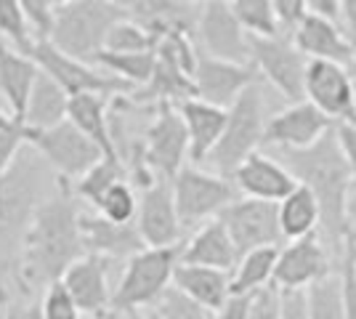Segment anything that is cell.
Segmentation results:
<instances>
[{
    "label": "cell",
    "mask_w": 356,
    "mask_h": 319,
    "mask_svg": "<svg viewBox=\"0 0 356 319\" xmlns=\"http://www.w3.org/2000/svg\"><path fill=\"white\" fill-rule=\"evenodd\" d=\"M96 67H102L115 77L125 80L128 85H134L136 91L144 88L154 69H157V51H138V54H115V51H102L96 61Z\"/></svg>",
    "instance_id": "32"
},
{
    "label": "cell",
    "mask_w": 356,
    "mask_h": 319,
    "mask_svg": "<svg viewBox=\"0 0 356 319\" xmlns=\"http://www.w3.org/2000/svg\"><path fill=\"white\" fill-rule=\"evenodd\" d=\"M309 8H312V14H322L341 24V0H309Z\"/></svg>",
    "instance_id": "50"
},
{
    "label": "cell",
    "mask_w": 356,
    "mask_h": 319,
    "mask_svg": "<svg viewBox=\"0 0 356 319\" xmlns=\"http://www.w3.org/2000/svg\"><path fill=\"white\" fill-rule=\"evenodd\" d=\"M348 247H351V245H348ZM351 250H354V247H351ZM354 279H356V250H354Z\"/></svg>",
    "instance_id": "57"
},
{
    "label": "cell",
    "mask_w": 356,
    "mask_h": 319,
    "mask_svg": "<svg viewBox=\"0 0 356 319\" xmlns=\"http://www.w3.org/2000/svg\"><path fill=\"white\" fill-rule=\"evenodd\" d=\"M252 298H255V293H232L226 298V304L216 314H210V319H248L252 309Z\"/></svg>",
    "instance_id": "45"
},
{
    "label": "cell",
    "mask_w": 356,
    "mask_h": 319,
    "mask_svg": "<svg viewBox=\"0 0 356 319\" xmlns=\"http://www.w3.org/2000/svg\"><path fill=\"white\" fill-rule=\"evenodd\" d=\"M30 317V309H22V306H11L6 319H27Z\"/></svg>",
    "instance_id": "52"
},
{
    "label": "cell",
    "mask_w": 356,
    "mask_h": 319,
    "mask_svg": "<svg viewBox=\"0 0 356 319\" xmlns=\"http://www.w3.org/2000/svg\"><path fill=\"white\" fill-rule=\"evenodd\" d=\"M194 99H202L208 104L229 106L237 101L250 85L261 83V75L252 64H237V61L213 59L200 51V61L194 67Z\"/></svg>",
    "instance_id": "17"
},
{
    "label": "cell",
    "mask_w": 356,
    "mask_h": 319,
    "mask_svg": "<svg viewBox=\"0 0 356 319\" xmlns=\"http://www.w3.org/2000/svg\"><path fill=\"white\" fill-rule=\"evenodd\" d=\"M335 128H338V138H341L343 154H346V163H348L356 189V125H335Z\"/></svg>",
    "instance_id": "47"
},
{
    "label": "cell",
    "mask_w": 356,
    "mask_h": 319,
    "mask_svg": "<svg viewBox=\"0 0 356 319\" xmlns=\"http://www.w3.org/2000/svg\"><path fill=\"white\" fill-rule=\"evenodd\" d=\"M128 167L120 157H104L99 160L96 165L90 167L88 173H83L77 181H74V197L88 202L90 208H96L106 192L120 181H128Z\"/></svg>",
    "instance_id": "34"
},
{
    "label": "cell",
    "mask_w": 356,
    "mask_h": 319,
    "mask_svg": "<svg viewBox=\"0 0 356 319\" xmlns=\"http://www.w3.org/2000/svg\"><path fill=\"white\" fill-rule=\"evenodd\" d=\"M157 38L149 30H144L138 22L122 16L118 24L106 35L104 51H115V54H138V51H154Z\"/></svg>",
    "instance_id": "37"
},
{
    "label": "cell",
    "mask_w": 356,
    "mask_h": 319,
    "mask_svg": "<svg viewBox=\"0 0 356 319\" xmlns=\"http://www.w3.org/2000/svg\"><path fill=\"white\" fill-rule=\"evenodd\" d=\"M115 3H118V0H115Z\"/></svg>",
    "instance_id": "60"
},
{
    "label": "cell",
    "mask_w": 356,
    "mask_h": 319,
    "mask_svg": "<svg viewBox=\"0 0 356 319\" xmlns=\"http://www.w3.org/2000/svg\"><path fill=\"white\" fill-rule=\"evenodd\" d=\"M348 72H351V77H354V83H356V46H354V56L348 61Z\"/></svg>",
    "instance_id": "53"
},
{
    "label": "cell",
    "mask_w": 356,
    "mask_h": 319,
    "mask_svg": "<svg viewBox=\"0 0 356 319\" xmlns=\"http://www.w3.org/2000/svg\"><path fill=\"white\" fill-rule=\"evenodd\" d=\"M306 101L325 112L335 125H356V83L346 64L309 61Z\"/></svg>",
    "instance_id": "14"
},
{
    "label": "cell",
    "mask_w": 356,
    "mask_h": 319,
    "mask_svg": "<svg viewBox=\"0 0 356 319\" xmlns=\"http://www.w3.org/2000/svg\"><path fill=\"white\" fill-rule=\"evenodd\" d=\"M64 3H72V0H51V6H54V8H59V6H64Z\"/></svg>",
    "instance_id": "56"
},
{
    "label": "cell",
    "mask_w": 356,
    "mask_h": 319,
    "mask_svg": "<svg viewBox=\"0 0 356 319\" xmlns=\"http://www.w3.org/2000/svg\"><path fill=\"white\" fill-rule=\"evenodd\" d=\"M303 293H306L309 319H346V293H343L341 266L322 279H316Z\"/></svg>",
    "instance_id": "33"
},
{
    "label": "cell",
    "mask_w": 356,
    "mask_h": 319,
    "mask_svg": "<svg viewBox=\"0 0 356 319\" xmlns=\"http://www.w3.org/2000/svg\"><path fill=\"white\" fill-rule=\"evenodd\" d=\"M30 141V128L22 117H16L8 106L0 101V173H6L8 165L22 154Z\"/></svg>",
    "instance_id": "36"
},
{
    "label": "cell",
    "mask_w": 356,
    "mask_h": 319,
    "mask_svg": "<svg viewBox=\"0 0 356 319\" xmlns=\"http://www.w3.org/2000/svg\"><path fill=\"white\" fill-rule=\"evenodd\" d=\"M248 319H282V290L274 285L258 290Z\"/></svg>",
    "instance_id": "43"
},
{
    "label": "cell",
    "mask_w": 356,
    "mask_h": 319,
    "mask_svg": "<svg viewBox=\"0 0 356 319\" xmlns=\"http://www.w3.org/2000/svg\"><path fill=\"white\" fill-rule=\"evenodd\" d=\"M160 319H210V311H205L200 304H194L192 298H186L181 290L170 288L163 298L154 304Z\"/></svg>",
    "instance_id": "41"
},
{
    "label": "cell",
    "mask_w": 356,
    "mask_h": 319,
    "mask_svg": "<svg viewBox=\"0 0 356 319\" xmlns=\"http://www.w3.org/2000/svg\"><path fill=\"white\" fill-rule=\"evenodd\" d=\"M181 261L184 263H197V266H210V269H223L234 272L239 261V250L232 234L226 231L221 218H213L208 224L194 229V234L181 245Z\"/></svg>",
    "instance_id": "23"
},
{
    "label": "cell",
    "mask_w": 356,
    "mask_h": 319,
    "mask_svg": "<svg viewBox=\"0 0 356 319\" xmlns=\"http://www.w3.org/2000/svg\"><path fill=\"white\" fill-rule=\"evenodd\" d=\"M70 120L93 138L106 157H118L115 136H112V117L104 93H77L70 99Z\"/></svg>",
    "instance_id": "28"
},
{
    "label": "cell",
    "mask_w": 356,
    "mask_h": 319,
    "mask_svg": "<svg viewBox=\"0 0 356 319\" xmlns=\"http://www.w3.org/2000/svg\"><path fill=\"white\" fill-rule=\"evenodd\" d=\"M239 22L250 35H280V22L274 14L271 0H229Z\"/></svg>",
    "instance_id": "38"
},
{
    "label": "cell",
    "mask_w": 356,
    "mask_h": 319,
    "mask_svg": "<svg viewBox=\"0 0 356 319\" xmlns=\"http://www.w3.org/2000/svg\"><path fill=\"white\" fill-rule=\"evenodd\" d=\"M93 211H99L104 218L115 221V224H136V215H138V192L128 181H120L106 192L104 197H102V202Z\"/></svg>",
    "instance_id": "39"
},
{
    "label": "cell",
    "mask_w": 356,
    "mask_h": 319,
    "mask_svg": "<svg viewBox=\"0 0 356 319\" xmlns=\"http://www.w3.org/2000/svg\"><path fill=\"white\" fill-rule=\"evenodd\" d=\"M176 106L181 112V117H184L186 133H189L192 163H208V157L213 154V149L218 147V141L223 136L229 109L208 104L202 99H186V101H181Z\"/></svg>",
    "instance_id": "24"
},
{
    "label": "cell",
    "mask_w": 356,
    "mask_h": 319,
    "mask_svg": "<svg viewBox=\"0 0 356 319\" xmlns=\"http://www.w3.org/2000/svg\"><path fill=\"white\" fill-rule=\"evenodd\" d=\"M330 272H335L332 256H330V247L322 240V234L316 231V234L300 237V240H290L284 247H280V259H277V269H274V288L306 290Z\"/></svg>",
    "instance_id": "16"
},
{
    "label": "cell",
    "mask_w": 356,
    "mask_h": 319,
    "mask_svg": "<svg viewBox=\"0 0 356 319\" xmlns=\"http://www.w3.org/2000/svg\"><path fill=\"white\" fill-rule=\"evenodd\" d=\"M181 263V245L170 247H144L125 261L122 277L115 285L112 314H128L134 309L154 306L173 288V274Z\"/></svg>",
    "instance_id": "6"
},
{
    "label": "cell",
    "mask_w": 356,
    "mask_h": 319,
    "mask_svg": "<svg viewBox=\"0 0 356 319\" xmlns=\"http://www.w3.org/2000/svg\"><path fill=\"white\" fill-rule=\"evenodd\" d=\"M80 234L86 253H96L109 261H128L147 247L136 224H115L99 211L80 213Z\"/></svg>",
    "instance_id": "21"
},
{
    "label": "cell",
    "mask_w": 356,
    "mask_h": 319,
    "mask_svg": "<svg viewBox=\"0 0 356 319\" xmlns=\"http://www.w3.org/2000/svg\"><path fill=\"white\" fill-rule=\"evenodd\" d=\"M287 170L296 176L298 183L309 186L322 208V227L319 234L327 247H335L343 256V227H346V205L354 192V179L343 154L338 128L319 138L306 149H277Z\"/></svg>",
    "instance_id": "2"
},
{
    "label": "cell",
    "mask_w": 356,
    "mask_h": 319,
    "mask_svg": "<svg viewBox=\"0 0 356 319\" xmlns=\"http://www.w3.org/2000/svg\"><path fill=\"white\" fill-rule=\"evenodd\" d=\"M290 38L309 61H335L348 67V61L354 56V43L346 30L338 22L322 14H309Z\"/></svg>",
    "instance_id": "22"
},
{
    "label": "cell",
    "mask_w": 356,
    "mask_h": 319,
    "mask_svg": "<svg viewBox=\"0 0 356 319\" xmlns=\"http://www.w3.org/2000/svg\"><path fill=\"white\" fill-rule=\"evenodd\" d=\"M38 311H40L43 319H83L80 306L74 304L72 293L67 290V285H64L61 279L51 282V285L43 290Z\"/></svg>",
    "instance_id": "40"
},
{
    "label": "cell",
    "mask_w": 356,
    "mask_h": 319,
    "mask_svg": "<svg viewBox=\"0 0 356 319\" xmlns=\"http://www.w3.org/2000/svg\"><path fill=\"white\" fill-rule=\"evenodd\" d=\"M136 229L144 237L147 247H170L181 245V218H178L176 197H173V181L154 179V181L138 189V215Z\"/></svg>",
    "instance_id": "15"
},
{
    "label": "cell",
    "mask_w": 356,
    "mask_h": 319,
    "mask_svg": "<svg viewBox=\"0 0 356 319\" xmlns=\"http://www.w3.org/2000/svg\"><path fill=\"white\" fill-rule=\"evenodd\" d=\"M223 3H229V0H223Z\"/></svg>",
    "instance_id": "58"
},
{
    "label": "cell",
    "mask_w": 356,
    "mask_h": 319,
    "mask_svg": "<svg viewBox=\"0 0 356 319\" xmlns=\"http://www.w3.org/2000/svg\"><path fill=\"white\" fill-rule=\"evenodd\" d=\"M250 61L261 80H266L287 104L306 99L309 59L298 51L290 35H250Z\"/></svg>",
    "instance_id": "7"
},
{
    "label": "cell",
    "mask_w": 356,
    "mask_h": 319,
    "mask_svg": "<svg viewBox=\"0 0 356 319\" xmlns=\"http://www.w3.org/2000/svg\"><path fill=\"white\" fill-rule=\"evenodd\" d=\"M226 231L237 245L239 256L250 253L255 247H268V245H282V229H280V208L277 202L268 199L237 197L229 202L218 215Z\"/></svg>",
    "instance_id": "13"
},
{
    "label": "cell",
    "mask_w": 356,
    "mask_h": 319,
    "mask_svg": "<svg viewBox=\"0 0 356 319\" xmlns=\"http://www.w3.org/2000/svg\"><path fill=\"white\" fill-rule=\"evenodd\" d=\"M341 24L356 46V0H341Z\"/></svg>",
    "instance_id": "49"
},
{
    "label": "cell",
    "mask_w": 356,
    "mask_h": 319,
    "mask_svg": "<svg viewBox=\"0 0 356 319\" xmlns=\"http://www.w3.org/2000/svg\"><path fill=\"white\" fill-rule=\"evenodd\" d=\"M0 35L24 54L38 40V35L30 24V16L22 8L19 0H0Z\"/></svg>",
    "instance_id": "35"
},
{
    "label": "cell",
    "mask_w": 356,
    "mask_h": 319,
    "mask_svg": "<svg viewBox=\"0 0 356 319\" xmlns=\"http://www.w3.org/2000/svg\"><path fill=\"white\" fill-rule=\"evenodd\" d=\"M118 6L125 11L128 19L138 22L154 38L173 30L192 32L197 22V14H192L194 6H184L178 0H118Z\"/></svg>",
    "instance_id": "27"
},
{
    "label": "cell",
    "mask_w": 356,
    "mask_h": 319,
    "mask_svg": "<svg viewBox=\"0 0 356 319\" xmlns=\"http://www.w3.org/2000/svg\"><path fill=\"white\" fill-rule=\"evenodd\" d=\"M197 43L200 51L213 59L252 64L250 61V32L239 22L234 8L223 0H205L197 8Z\"/></svg>",
    "instance_id": "12"
},
{
    "label": "cell",
    "mask_w": 356,
    "mask_h": 319,
    "mask_svg": "<svg viewBox=\"0 0 356 319\" xmlns=\"http://www.w3.org/2000/svg\"><path fill=\"white\" fill-rule=\"evenodd\" d=\"M277 259H280V245L255 247L250 253L239 256L237 266L232 272V293H258L274 285Z\"/></svg>",
    "instance_id": "31"
},
{
    "label": "cell",
    "mask_w": 356,
    "mask_h": 319,
    "mask_svg": "<svg viewBox=\"0 0 356 319\" xmlns=\"http://www.w3.org/2000/svg\"><path fill=\"white\" fill-rule=\"evenodd\" d=\"M106 319H112V317H106Z\"/></svg>",
    "instance_id": "59"
},
{
    "label": "cell",
    "mask_w": 356,
    "mask_h": 319,
    "mask_svg": "<svg viewBox=\"0 0 356 319\" xmlns=\"http://www.w3.org/2000/svg\"><path fill=\"white\" fill-rule=\"evenodd\" d=\"M38 75H40V67L32 56L14 46L0 43V99L22 120H24Z\"/></svg>",
    "instance_id": "25"
},
{
    "label": "cell",
    "mask_w": 356,
    "mask_h": 319,
    "mask_svg": "<svg viewBox=\"0 0 356 319\" xmlns=\"http://www.w3.org/2000/svg\"><path fill=\"white\" fill-rule=\"evenodd\" d=\"M268 117L271 115L266 112L264 88H261V83H255V85H250L248 91L239 96L234 104L229 106L223 136L218 141V147L213 149V154L208 157L213 173H221L226 179H232V173L250 154L261 152Z\"/></svg>",
    "instance_id": "5"
},
{
    "label": "cell",
    "mask_w": 356,
    "mask_h": 319,
    "mask_svg": "<svg viewBox=\"0 0 356 319\" xmlns=\"http://www.w3.org/2000/svg\"><path fill=\"white\" fill-rule=\"evenodd\" d=\"M27 144L43 157L45 163L51 165V170L59 179H64V181L80 179L99 160L106 157L102 152V147L93 138L86 136L70 117L59 122V125H54V128L30 131V141Z\"/></svg>",
    "instance_id": "10"
},
{
    "label": "cell",
    "mask_w": 356,
    "mask_h": 319,
    "mask_svg": "<svg viewBox=\"0 0 356 319\" xmlns=\"http://www.w3.org/2000/svg\"><path fill=\"white\" fill-rule=\"evenodd\" d=\"M277 208H280V229H282L284 243L316 234L322 227V208L312 189L303 183H298L287 197L280 199Z\"/></svg>",
    "instance_id": "30"
},
{
    "label": "cell",
    "mask_w": 356,
    "mask_h": 319,
    "mask_svg": "<svg viewBox=\"0 0 356 319\" xmlns=\"http://www.w3.org/2000/svg\"><path fill=\"white\" fill-rule=\"evenodd\" d=\"M27 56L38 61V67L48 72L59 83L64 91L70 96H77V93H104V96H128L134 93L136 88L128 85L125 80L115 77L112 72H106L96 64H88V61L72 59L70 54H64L54 46L48 38H38L32 48L27 51Z\"/></svg>",
    "instance_id": "9"
},
{
    "label": "cell",
    "mask_w": 356,
    "mask_h": 319,
    "mask_svg": "<svg viewBox=\"0 0 356 319\" xmlns=\"http://www.w3.org/2000/svg\"><path fill=\"white\" fill-rule=\"evenodd\" d=\"M186 160H192L189 133L178 106L157 104L154 117L144 131V163L154 176L173 181L181 167H186Z\"/></svg>",
    "instance_id": "11"
},
{
    "label": "cell",
    "mask_w": 356,
    "mask_h": 319,
    "mask_svg": "<svg viewBox=\"0 0 356 319\" xmlns=\"http://www.w3.org/2000/svg\"><path fill=\"white\" fill-rule=\"evenodd\" d=\"M173 197H176L181 227L186 231V229H197L218 218L223 208L239 197V192L234 181L221 173L186 165L173 179Z\"/></svg>",
    "instance_id": "8"
},
{
    "label": "cell",
    "mask_w": 356,
    "mask_h": 319,
    "mask_svg": "<svg viewBox=\"0 0 356 319\" xmlns=\"http://www.w3.org/2000/svg\"><path fill=\"white\" fill-rule=\"evenodd\" d=\"M109 263L112 261L96 253H86L64 272L61 282L72 293L74 304L83 314L93 319H106L112 314V295L115 288L109 285Z\"/></svg>",
    "instance_id": "19"
},
{
    "label": "cell",
    "mask_w": 356,
    "mask_h": 319,
    "mask_svg": "<svg viewBox=\"0 0 356 319\" xmlns=\"http://www.w3.org/2000/svg\"><path fill=\"white\" fill-rule=\"evenodd\" d=\"M173 288L181 290L186 298H192L194 304H200L205 311L216 314L232 295V272L181 261L173 274Z\"/></svg>",
    "instance_id": "26"
},
{
    "label": "cell",
    "mask_w": 356,
    "mask_h": 319,
    "mask_svg": "<svg viewBox=\"0 0 356 319\" xmlns=\"http://www.w3.org/2000/svg\"><path fill=\"white\" fill-rule=\"evenodd\" d=\"M343 245H351L356 250V189L346 205V227H343Z\"/></svg>",
    "instance_id": "48"
},
{
    "label": "cell",
    "mask_w": 356,
    "mask_h": 319,
    "mask_svg": "<svg viewBox=\"0 0 356 319\" xmlns=\"http://www.w3.org/2000/svg\"><path fill=\"white\" fill-rule=\"evenodd\" d=\"M125 16L115 0H72L54 8L48 40L72 59L93 64L104 51L106 35Z\"/></svg>",
    "instance_id": "4"
},
{
    "label": "cell",
    "mask_w": 356,
    "mask_h": 319,
    "mask_svg": "<svg viewBox=\"0 0 356 319\" xmlns=\"http://www.w3.org/2000/svg\"><path fill=\"white\" fill-rule=\"evenodd\" d=\"M22 8L30 16V24L38 38H48L54 27V6L51 0H19Z\"/></svg>",
    "instance_id": "44"
},
{
    "label": "cell",
    "mask_w": 356,
    "mask_h": 319,
    "mask_svg": "<svg viewBox=\"0 0 356 319\" xmlns=\"http://www.w3.org/2000/svg\"><path fill=\"white\" fill-rule=\"evenodd\" d=\"M70 93L61 88L54 77L40 69L30 93V104L24 112V122L30 131H45L54 128L70 117Z\"/></svg>",
    "instance_id": "29"
},
{
    "label": "cell",
    "mask_w": 356,
    "mask_h": 319,
    "mask_svg": "<svg viewBox=\"0 0 356 319\" xmlns=\"http://www.w3.org/2000/svg\"><path fill=\"white\" fill-rule=\"evenodd\" d=\"M51 165L30 144L0 173V259L19 256L22 240L30 229L38 208L51 197V183H56Z\"/></svg>",
    "instance_id": "3"
},
{
    "label": "cell",
    "mask_w": 356,
    "mask_h": 319,
    "mask_svg": "<svg viewBox=\"0 0 356 319\" xmlns=\"http://www.w3.org/2000/svg\"><path fill=\"white\" fill-rule=\"evenodd\" d=\"M125 319H160L157 314V309L154 306H147V309H134V311H128V314H122Z\"/></svg>",
    "instance_id": "51"
},
{
    "label": "cell",
    "mask_w": 356,
    "mask_h": 319,
    "mask_svg": "<svg viewBox=\"0 0 356 319\" xmlns=\"http://www.w3.org/2000/svg\"><path fill=\"white\" fill-rule=\"evenodd\" d=\"M335 122L319 112L312 101H296L268 117L264 147L268 149H306L330 133Z\"/></svg>",
    "instance_id": "18"
},
{
    "label": "cell",
    "mask_w": 356,
    "mask_h": 319,
    "mask_svg": "<svg viewBox=\"0 0 356 319\" xmlns=\"http://www.w3.org/2000/svg\"><path fill=\"white\" fill-rule=\"evenodd\" d=\"M178 3H184V6H194V8H197V6H202L205 0H178Z\"/></svg>",
    "instance_id": "54"
},
{
    "label": "cell",
    "mask_w": 356,
    "mask_h": 319,
    "mask_svg": "<svg viewBox=\"0 0 356 319\" xmlns=\"http://www.w3.org/2000/svg\"><path fill=\"white\" fill-rule=\"evenodd\" d=\"M271 6H274L280 30H282L284 35H293V30H296L298 24L312 14L309 0H271Z\"/></svg>",
    "instance_id": "42"
},
{
    "label": "cell",
    "mask_w": 356,
    "mask_h": 319,
    "mask_svg": "<svg viewBox=\"0 0 356 319\" xmlns=\"http://www.w3.org/2000/svg\"><path fill=\"white\" fill-rule=\"evenodd\" d=\"M232 181L237 186L239 197L268 199L280 202L298 186L296 176L287 170L280 157L255 152L232 173Z\"/></svg>",
    "instance_id": "20"
},
{
    "label": "cell",
    "mask_w": 356,
    "mask_h": 319,
    "mask_svg": "<svg viewBox=\"0 0 356 319\" xmlns=\"http://www.w3.org/2000/svg\"><path fill=\"white\" fill-rule=\"evenodd\" d=\"M27 319H43L40 317V311H38V306H35V309H30V317Z\"/></svg>",
    "instance_id": "55"
},
{
    "label": "cell",
    "mask_w": 356,
    "mask_h": 319,
    "mask_svg": "<svg viewBox=\"0 0 356 319\" xmlns=\"http://www.w3.org/2000/svg\"><path fill=\"white\" fill-rule=\"evenodd\" d=\"M80 213L72 186L61 179L54 195L38 208L16 256L19 279L27 290H45L86 256Z\"/></svg>",
    "instance_id": "1"
},
{
    "label": "cell",
    "mask_w": 356,
    "mask_h": 319,
    "mask_svg": "<svg viewBox=\"0 0 356 319\" xmlns=\"http://www.w3.org/2000/svg\"><path fill=\"white\" fill-rule=\"evenodd\" d=\"M282 319H309L303 290H282Z\"/></svg>",
    "instance_id": "46"
}]
</instances>
